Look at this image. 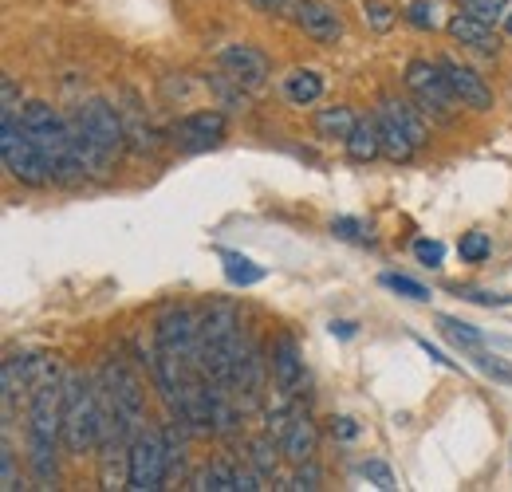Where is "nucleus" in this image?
Here are the masks:
<instances>
[{
    "mask_svg": "<svg viewBox=\"0 0 512 492\" xmlns=\"http://www.w3.org/2000/svg\"><path fill=\"white\" fill-rule=\"evenodd\" d=\"M67 123H71L75 154H79L87 178H107L127 146V130L119 123V111L107 99H83Z\"/></svg>",
    "mask_w": 512,
    "mask_h": 492,
    "instance_id": "1",
    "label": "nucleus"
},
{
    "mask_svg": "<svg viewBox=\"0 0 512 492\" xmlns=\"http://www.w3.org/2000/svg\"><path fill=\"white\" fill-rule=\"evenodd\" d=\"M60 441H64V378H44L28 398V465L40 489L56 485Z\"/></svg>",
    "mask_w": 512,
    "mask_h": 492,
    "instance_id": "2",
    "label": "nucleus"
},
{
    "mask_svg": "<svg viewBox=\"0 0 512 492\" xmlns=\"http://www.w3.org/2000/svg\"><path fill=\"white\" fill-rule=\"evenodd\" d=\"M241 343H245V331H241V315L233 304H209L201 311V323H197V363L205 370V378H213L221 390L233 386V367H237V355H241Z\"/></svg>",
    "mask_w": 512,
    "mask_h": 492,
    "instance_id": "3",
    "label": "nucleus"
},
{
    "mask_svg": "<svg viewBox=\"0 0 512 492\" xmlns=\"http://www.w3.org/2000/svg\"><path fill=\"white\" fill-rule=\"evenodd\" d=\"M20 123H24V130L36 138V146L44 150L48 170H52V182L56 185H79L83 178H87V170H83V162H79V154H75L71 123H67L56 107H48V103L32 99V103H24Z\"/></svg>",
    "mask_w": 512,
    "mask_h": 492,
    "instance_id": "4",
    "label": "nucleus"
},
{
    "mask_svg": "<svg viewBox=\"0 0 512 492\" xmlns=\"http://www.w3.org/2000/svg\"><path fill=\"white\" fill-rule=\"evenodd\" d=\"M103 445V410L99 386L83 374H64V449L71 457L95 453Z\"/></svg>",
    "mask_w": 512,
    "mask_h": 492,
    "instance_id": "5",
    "label": "nucleus"
},
{
    "mask_svg": "<svg viewBox=\"0 0 512 492\" xmlns=\"http://www.w3.org/2000/svg\"><path fill=\"white\" fill-rule=\"evenodd\" d=\"M0 158H4V170L20 185L40 189V185L52 182L48 158H44V150L36 146V138L24 130L20 115H0Z\"/></svg>",
    "mask_w": 512,
    "mask_h": 492,
    "instance_id": "6",
    "label": "nucleus"
},
{
    "mask_svg": "<svg viewBox=\"0 0 512 492\" xmlns=\"http://www.w3.org/2000/svg\"><path fill=\"white\" fill-rule=\"evenodd\" d=\"M406 87H410V95L418 99L422 115H430V119H438V123H449V119H453L457 95H453V87H449L442 63L410 60L406 63Z\"/></svg>",
    "mask_w": 512,
    "mask_h": 492,
    "instance_id": "7",
    "label": "nucleus"
},
{
    "mask_svg": "<svg viewBox=\"0 0 512 492\" xmlns=\"http://www.w3.org/2000/svg\"><path fill=\"white\" fill-rule=\"evenodd\" d=\"M170 473V449H166V433L138 430L130 441V485L134 492H158L166 485Z\"/></svg>",
    "mask_w": 512,
    "mask_h": 492,
    "instance_id": "8",
    "label": "nucleus"
},
{
    "mask_svg": "<svg viewBox=\"0 0 512 492\" xmlns=\"http://www.w3.org/2000/svg\"><path fill=\"white\" fill-rule=\"evenodd\" d=\"M197 323H201V315L186 304L166 308L154 323V351H162L186 367H201L197 363Z\"/></svg>",
    "mask_w": 512,
    "mask_h": 492,
    "instance_id": "9",
    "label": "nucleus"
},
{
    "mask_svg": "<svg viewBox=\"0 0 512 492\" xmlns=\"http://www.w3.org/2000/svg\"><path fill=\"white\" fill-rule=\"evenodd\" d=\"M217 67L245 91H260L268 83V56L253 44H229L217 52Z\"/></svg>",
    "mask_w": 512,
    "mask_h": 492,
    "instance_id": "10",
    "label": "nucleus"
},
{
    "mask_svg": "<svg viewBox=\"0 0 512 492\" xmlns=\"http://www.w3.org/2000/svg\"><path fill=\"white\" fill-rule=\"evenodd\" d=\"M268 374H272V386L284 398H296L300 394V386H304V355H300L296 335H288V331L276 335L272 355H268Z\"/></svg>",
    "mask_w": 512,
    "mask_h": 492,
    "instance_id": "11",
    "label": "nucleus"
},
{
    "mask_svg": "<svg viewBox=\"0 0 512 492\" xmlns=\"http://www.w3.org/2000/svg\"><path fill=\"white\" fill-rule=\"evenodd\" d=\"M442 71H446L449 87H453V95H457V103L461 107H469V111H493L497 107V99H493V87L473 71V67H465V63H457L453 56H442Z\"/></svg>",
    "mask_w": 512,
    "mask_h": 492,
    "instance_id": "12",
    "label": "nucleus"
},
{
    "mask_svg": "<svg viewBox=\"0 0 512 492\" xmlns=\"http://www.w3.org/2000/svg\"><path fill=\"white\" fill-rule=\"evenodd\" d=\"M296 28L316 44H339L343 40V16L327 0H304L296 12Z\"/></svg>",
    "mask_w": 512,
    "mask_h": 492,
    "instance_id": "13",
    "label": "nucleus"
},
{
    "mask_svg": "<svg viewBox=\"0 0 512 492\" xmlns=\"http://www.w3.org/2000/svg\"><path fill=\"white\" fill-rule=\"evenodd\" d=\"M225 134V115L221 111H193L182 123H174V142L186 150H205L217 146Z\"/></svg>",
    "mask_w": 512,
    "mask_h": 492,
    "instance_id": "14",
    "label": "nucleus"
},
{
    "mask_svg": "<svg viewBox=\"0 0 512 492\" xmlns=\"http://www.w3.org/2000/svg\"><path fill=\"white\" fill-rule=\"evenodd\" d=\"M264 359H260V351H256L253 335H245V343H241V355H237V367H233V394L245 402V406H253L256 398H260V382H264Z\"/></svg>",
    "mask_w": 512,
    "mask_h": 492,
    "instance_id": "15",
    "label": "nucleus"
},
{
    "mask_svg": "<svg viewBox=\"0 0 512 492\" xmlns=\"http://www.w3.org/2000/svg\"><path fill=\"white\" fill-rule=\"evenodd\" d=\"M446 28H449V36H453L457 44H465V48H477V52H497V48H501V36L493 32V24H485V20L469 16V12H457Z\"/></svg>",
    "mask_w": 512,
    "mask_h": 492,
    "instance_id": "16",
    "label": "nucleus"
},
{
    "mask_svg": "<svg viewBox=\"0 0 512 492\" xmlns=\"http://www.w3.org/2000/svg\"><path fill=\"white\" fill-rule=\"evenodd\" d=\"M316 441H320V433H316V422H312L308 414H300V410H296V418H292L288 433L280 437V449H284V457H288L292 465H304V461H312V457H316Z\"/></svg>",
    "mask_w": 512,
    "mask_h": 492,
    "instance_id": "17",
    "label": "nucleus"
},
{
    "mask_svg": "<svg viewBox=\"0 0 512 492\" xmlns=\"http://www.w3.org/2000/svg\"><path fill=\"white\" fill-rule=\"evenodd\" d=\"M375 126H379V138H383V154L390 158V162H410L414 158V142H410V134L402 130V126L390 119V111L386 107H379L375 111Z\"/></svg>",
    "mask_w": 512,
    "mask_h": 492,
    "instance_id": "18",
    "label": "nucleus"
},
{
    "mask_svg": "<svg viewBox=\"0 0 512 492\" xmlns=\"http://www.w3.org/2000/svg\"><path fill=\"white\" fill-rule=\"evenodd\" d=\"M323 95V75L312 67H296L292 75H284V99L292 107H312Z\"/></svg>",
    "mask_w": 512,
    "mask_h": 492,
    "instance_id": "19",
    "label": "nucleus"
},
{
    "mask_svg": "<svg viewBox=\"0 0 512 492\" xmlns=\"http://www.w3.org/2000/svg\"><path fill=\"white\" fill-rule=\"evenodd\" d=\"M312 126H316V138H323V142H347L355 134L359 119L351 107H323Z\"/></svg>",
    "mask_w": 512,
    "mask_h": 492,
    "instance_id": "20",
    "label": "nucleus"
},
{
    "mask_svg": "<svg viewBox=\"0 0 512 492\" xmlns=\"http://www.w3.org/2000/svg\"><path fill=\"white\" fill-rule=\"evenodd\" d=\"M379 107L390 111V119L410 134L414 146H426V142H430V130H426V119H422V107H414V103H406V99H383Z\"/></svg>",
    "mask_w": 512,
    "mask_h": 492,
    "instance_id": "21",
    "label": "nucleus"
},
{
    "mask_svg": "<svg viewBox=\"0 0 512 492\" xmlns=\"http://www.w3.org/2000/svg\"><path fill=\"white\" fill-rule=\"evenodd\" d=\"M343 146H347L351 162H375V158L383 154V138H379V126H375V119H367V123L355 126V134H351Z\"/></svg>",
    "mask_w": 512,
    "mask_h": 492,
    "instance_id": "22",
    "label": "nucleus"
},
{
    "mask_svg": "<svg viewBox=\"0 0 512 492\" xmlns=\"http://www.w3.org/2000/svg\"><path fill=\"white\" fill-rule=\"evenodd\" d=\"M193 489H209V492H237V465L233 457H217L213 465H205L193 481Z\"/></svg>",
    "mask_w": 512,
    "mask_h": 492,
    "instance_id": "23",
    "label": "nucleus"
},
{
    "mask_svg": "<svg viewBox=\"0 0 512 492\" xmlns=\"http://www.w3.org/2000/svg\"><path fill=\"white\" fill-rule=\"evenodd\" d=\"M438 327H442V335H446L449 343H457L465 355L477 351V347H485V335H481L473 323H461V319H453V315H438Z\"/></svg>",
    "mask_w": 512,
    "mask_h": 492,
    "instance_id": "24",
    "label": "nucleus"
},
{
    "mask_svg": "<svg viewBox=\"0 0 512 492\" xmlns=\"http://www.w3.org/2000/svg\"><path fill=\"white\" fill-rule=\"evenodd\" d=\"M225 276H229V284H233V288H253V284H260L268 272H264L260 264H253L249 256L225 252Z\"/></svg>",
    "mask_w": 512,
    "mask_h": 492,
    "instance_id": "25",
    "label": "nucleus"
},
{
    "mask_svg": "<svg viewBox=\"0 0 512 492\" xmlns=\"http://www.w3.org/2000/svg\"><path fill=\"white\" fill-rule=\"evenodd\" d=\"M280 453L284 449H276V441L264 433V437H253L249 441V461H253V469L268 481V477H276V465H280Z\"/></svg>",
    "mask_w": 512,
    "mask_h": 492,
    "instance_id": "26",
    "label": "nucleus"
},
{
    "mask_svg": "<svg viewBox=\"0 0 512 492\" xmlns=\"http://www.w3.org/2000/svg\"><path fill=\"white\" fill-rule=\"evenodd\" d=\"M469 359H473V367L481 370L485 378H493V382H501V386H512V359H501V355H489L485 347L469 351Z\"/></svg>",
    "mask_w": 512,
    "mask_h": 492,
    "instance_id": "27",
    "label": "nucleus"
},
{
    "mask_svg": "<svg viewBox=\"0 0 512 492\" xmlns=\"http://www.w3.org/2000/svg\"><path fill=\"white\" fill-rule=\"evenodd\" d=\"M363 20H367L371 32L386 36V32L398 24V8H390L386 0H363Z\"/></svg>",
    "mask_w": 512,
    "mask_h": 492,
    "instance_id": "28",
    "label": "nucleus"
},
{
    "mask_svg": "<svg viewBox=\"0 0 512 492\" xmlns=\"http://www.w3.org/2000/svg\"><path fill=\"white\" fill-rule=\"evenodd\" d=\"M0 489L16 492L20 485V473H16V449H12V430H4V445H0Z\"/></svg>",
    "mask_w": 512,
    "mask_h": 492,
    "instance_id": "29",
    "label": "nucleus"
},
{
    "mask_svg": "<svg viewBox=\"0 0 512 492\" xmlns=\"http://www.w3.org/2000/svg\"><path fill=\"white\" fill-rule=\"evenodd\" d=\"M489 252H493V241H489L485 233H465V237L457 241V256H461L465 264H481V260H489Z\"/></svg>",
    "mask_w": 512,
    "mask_h": 492,
    "instance_id": "30",
    "label": "nucleus"
},
{
    "mask_svg": "<svg viewBox=\"0 0 512 492\" xmlns=\"http://www.w3.org/2000/svg\"><path fill=\"white\" fill-rule=\"evenodd\" d=\"M509 8L512 0H465V12L477 16V20H485V24H501L509 16Z\"/></svg>",
    "mask_w": 512,
    "mask_h": 492,
    "instance_id": "31",
    "label": "nucleus"
},
{
    "mask_svg": "<svg viewBox=\"0 0 512 492\" xmlns=\"http://www.w3.org/2000/svg\"><path fill=\"white\" fill-rule=\"evenodd\" d=\"M359 477H363V481H371L375 489H383V492H394V489H398V477H394V469H390L386 461H375V457L359 465Z\"/></svg>",
    "mask_w": 512,
    "mask_h": 492,
    "instance_id": "32",
    "label": "nucleus"
},
{
    "mask_svg": "<svg viewBox=\"0 0 512 492\" xmlns=\"http://www.w3.org/2000/svg\"><path fill=\"white\" fill-rule=\"evenodd\" d=\"M379 284H383V288H390V292H398V296H406V300H418V304H426V300H430V288H422L418 280L398 276V272H386Z\"/></svg>",
    "mask_w": 512,
    "mask_h": 492,
    "instance_id": "33",
    "label": "nucleus"
},
{
    "mask_svg": "<svg viewBox=\"0 0 512 492\" xmlns=\"http://www.w3.org/2000/svg\"><path fill=\"white\" fill-rule=\"evenodd\" d=\"M402 16H406L414 28H422V32H434V28H438V4H434V0H410Z\"/></svg>",
    "mask_w": 512,
    "mask_h": 492,
    "instance_id": "34",
    "label": "nucleus"
},
{
    "mask_svg": "<svg viewBox=\"0 0 512 492\" xmlns=\"http://www.w3.org/2000/svg\"><path fill=\"white\" fill-rule=\"evenodd\" d=\"M260 16H276V20H296L304 0H249Z\"/></svg>",
    "mask_w": 512,
    "mask_h": 492,
    "instance_id": "35",
    "label": "nucleus"
},
{
    "mask_svg": "<svg viewBox=\"0 0 512 492\" xmlns=\"http://www.w3.org/2000/svg\"><path fill=\"white\" fill-rule=\"evenodd\" d=\"M320 469H316V465H312V461H304V465H296V473H292V481H288V485H284V489H296V492H312V489H320Z\"/></svg>",
    "mask_w": 512,
    "mask_h": 492,
    "instance_id": "36",
    "label": "nucleus"
},
{
    "mask_svg": "<svg viewBox=\"0 0 512 492\" xmlns=\"http://www.w3.org/2000/svg\"><path fill=\"white\" fill-rule=\"evenodd\" d=\"M414 256H418V264H426V268H442V260H446V245L442 241H414Z\"/></svg>",
    "mask_w": 512,
    "mask_h": 492,
    "instance_id": "37",
    "label": "nucleus"
},
{
    "mask_svg": "<svg viewBox=\"0 0 512 492\" xmlns=\"http://www.w3.org/2000/svg\"><path fill=\"white\" fill-rule=\"evenodd\" d=\"M461 300H473V304H485V308H505V304H512V296H501V292H477V288H465Z\"/></svg>",
    "mask_w": 512,
    "mask_h": 492,
    "instance_id": "38",
    "label": "nucleus"
},
{
    "mask_svg": "<svg viewBox=\"0 0 512 492\" xmlns=\"http://www.w3.org/2000/svg\"><path fill=\"white\" fill-rule=\"evenodd\" d=\"M331 233H335V237H347V241H355V237L363 233V225H359L355 217H339V221H331Z\"/></svg>",
    "mask_w": 512,
    "mask_h": 492,
    "instance_id": "39",
    "label": "nucleus"
},
{
    "mask_svg": "<svg viewBox=\"0 0 512 492\" xmlns=\"http://www.w3.org/2000/svg\"><path fill=\"white\" fill-rule=\"evenodd\" d=\"M414 343H418V347H422V351H426V355H430V359H434V363H438V367H457V363H453V359H446V355H442V351H438V347H430V339H414Z\"/></svg>",
    "mask_w": 512,
    "mask_h": 492,
    "instance_id": "40",
    "label": "nucleus"
},
{
    "mask_svg": "<svg viewBox=\"0 0 512 492\" xmlns=\"http://www.w3.org/2000/svg\"><path fill=\"white\" fill-rule=\"evenodd\" d=\"M335 433H339L343 441H351V437L359 433V426H355V418H335Z\"/></svg>",
    "mask_w": 512,
    "mask_h": 492,
    "instance_id": "41",
    "label": "nucleus"
},
{
    "mask_svg": "<svg viewBox=\"0 0 512 492\" xmlns=\"http://www.w3.org/2000/svg\"><path fill=\"white\" fill-rule=\"evenodd\" d=\"M331 335H339V339H351V335H355V323H331Z\"/></svg>",
    "mask_w": 512,
    "mask_h": 492,
    "instance_id": "42",
    "label": "nucleus"
},
{
    "mask_svg": "<svg viewBox=\"0 0 512 492\" xmlns=\"http://www.w3.org/2000/svg\"><path fill=\"white\" fill-rule=\"evenodd\" d=\"M505 32L512 36V8H509V16H505Z\"/></svg>",
    "mask_w": 512,
    "mask_h": 492,
    "instance_id": "43",
    "label": "nucleus"
}]
</instances>
